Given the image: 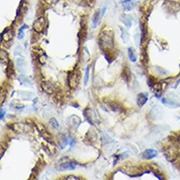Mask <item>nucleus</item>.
Returning <instances> with one entry per match:
<instances>
[{"label":"nucleus","mask_w":180,"mask_h":180,"mask_svg":"<svg viewBox=\"0 0 180 180\" xmlns=\"http://www.w3.org/2000/svg\"><path fill=\"white\" fill-rule=\"evenodd\" d=\"M98 43L100 48L105 50V49H111L114 45L113 41V33L110 30H104L99 33L98 37Z\"/></svg>","instance_id":"f257e3e1"},{"label":"nucleus","mask_w":180,"mask_h":180,"mask_svg":"<svg viewBox=\"0 0 180 180\" xmlns=\"http://www.w3.org/2000/svg\"><path fill=\"white\" fill-rule=\"evenodd\" d=\"M4 115H5V109H2V108H1V120H3Z\"/></svg>","instance_id":"5701e85b"},{"label":"nucleus","mask_w":180,"mask_h":180,"mask_svg":"<svg viewBox=\"0 0 180 180\" xmlns=\"http://www.w3.org/2000/svg\"><path fill=\"white\" fill-rule=\"evenodd\" d=\"M12 128L14 129V131H16L17 133H24L26 131V124L24 123H14L12 125Z\"/></svg>","instance_id":"423d86ee"},{"label":"nucleus","mask_w":180,"mask_h":180,"mask_svg":"<svg viewBox=\"0 0 180 180\" xmlns=\"http://www.w3.org/2000/svg\"><path fill=\"white\" fill-rule=\"evenodd\" d=\"M19 81L22 83V85L23 86H26V87H32L33 85H32V82L30 81V79L27 77V76H25V75H20L19 76Z\"/></svg>","instance_id":"6e6552de"},{"label":"nucleus","mask_w":180,"mask_h":180,"mask_svg":"<svg viewBox=\"0 0 180 180\" xmlns=\"http://www.w3.org/2000/svg\"><path fill=\"white\" fill-rule=\"evenodd\" d=\"M17 67H18V70L20 73H24L25 67H26V62H25L24 58L19 57L17 59Z\"/></svg>","instance_id":"1a4fd4ad"},{"label":"nucleus","mask_w":180,"mask_h":180,"mask_svg":"<svg viewBox=\"0 0 180 180\" xmlns=\"http://www.w3.org/2000/svg\"><path fill=\"white\" fill-rule=\"evenodd\" d=\"M89 72H90V66L87 67L86 69V74H85V80H84V84L87 85L88 84V81H89Z\"/></svg>","instance_id":"aec40b11"},{"label":"nucleus","mask_w":180,"mask_h":180,"mask_svg":"<svg viewBox=\"0 0 180 180\" xmlns=\"http://www.w3.org/2000/svg\"><path fill=\"white\" fill-rule=\"evenodd\" d=\"M148 100V94H145V93H141L138 95L137 97V104L139 107H142Z\"/></svg>","instance_id":"39448f33"},{"label":"nucleus","mask_w":180,"mask_h":180,"mask_svg":"<svg viewBox=\"0 0 180 180\" xmlns=\"http://www.w3.org/2000/svg\"><path fill=\"white\" fill-rule=\"evenodd\" d=\"M45 19H44V17H40V18H38L34 22H33V30L37 32V33H41L43 30H44V28H45Z\"/></svg>","instance_id":"7ed1b4c3"},{"label":"nucleus","mask_w":180,"mask_h":180,"mask_svg":"<svg viewBox=\"0 0 180 180\" xmlns=\"http://www.w3.org/2000/svg\"><path fill=\"white\" fill-rule=\"evenodd\" d=\"M131 19H132L131 17H129L128 15H124V16H122V22L126 25L127 28H131V26H132Z\"/></svg>","instance_id":"ddd939ff"},{"label":"nucleus","mask_w":180,"mask_h":180,"mask_svg":"<svg viewBox=\"0 0 180 180\" xmlns=\"http://www.w3.org/2000/svg\"><path fill=\"white\" fill-rule=\"evenodd\" d=\"M1 59L4 62H8V54L5 50H1Z\"/></svg>","instance_id":"6ab92c4d"},{"label":"nucleus","mask_w":180,"mask_h":180,"mask_svg":"<svg viewBox=\"0 0 180 180\" xmlns=\"http://www.w3.org/2000/svg\"><path fill=\"white\" fill-rule=\"evenodd\" d=\"M2 38L4 39L5 41H11V39L13 38V31L11 29H6L4 33H2Z\"/></svg>","instance_id":"9d476101"},{"label":"nucleus","mask_w":180,"mask_h":180,"mask_svg":"<svg viewBox=\"0 0 180 180\" xmlns=\"http://www.w3.org/2000/svg\"><path fill=\"white\" fill-rule=\"evenodd\" d=\"M18 96L23 99H32L34 97L33 93L30 92H26V91H22V92H18Z\"/></svg>","instance_id":"0eeeda50"},{"label":"nucleus","mask_w":180,"mask_h":180,"mask_svg":"<svg viewBox=\"0 0 180 180\" xmlns=\"http://www.w3.org/2000/svg\"><path fill=\"white\" fill-rule=\"evenodd\" d=\"M128 55H129V59L131 60L132 62H135V61H136V54H135V51H134V49L131 48V47L128 49Z\"/></svg>","instance_id":"dca6fc26"},{"label":"nucleus","mask_w":180,"mask_h":180,"mask_svg":"<svg viewBox=\"0 0 180 180\" xmlns=\"http://www.w3.org/2000/svg\"><path fill=\"white\" fill-rule=\"evenodd\" d=\"M49 124H50L54 129H58V128H59V124H58V122L56 121V119H54V118H51V119H50Z\"/></svg>","instance_id":"a211bd4d"},{"label":"nucleus","mask_w":180,"mask_h":180,"mask_svg":"<svg viewBox=\"0 0 180 180\" xmlns=\"http://www.w3.org/2000/svg\"><path fill=\"white\" fill-rule=\"evenodd\" d=\"M42 88H43V90L45 91L46 93H53V91H54V88H53V85L51 84L50 82H43L42 83Z\"/></svg>","instance_id":"f8f14e48"},{"label":"nucleus","mask_w":180,"mask_h":180,"mask_svg":"<svg viewBox=\"0 0 180 180\" xmlns=\"http://www.w3.org/2000/svg\"><path fill=\"white\" fill-rule=\"evenodd\" d=\"M80 82V73L77 69H74L68 75V84L71 89H75Z\"/></svg>","instance_id":"f03ea898"},{"label":"nucleus","mask_w":180,"mask_h":180,"mask_svg":"<svg viewBox=\"0 0 180 180\" xmlns=\"http://www.w3.org/2000/svg\"><path fill=\"white\" fill-rule=\"evenodd\" d=\"M66 179H76V180H78V179H80L79 177H77V176H73V175H71V176H68V177H66Z\"/></svg>","instance_id":"4be33fe9"},{"label":"nucleus","mask_w":180,"mask_h":180,"mask_svg":"<svg viewBox=\"0 0 180 180\" xmlns=\"http://www.w3.org/2000/svg\"><path fill=\"white\" fill-rule=\"evenodd\" d=\"M157 156V152L156 150H146L143 154H142V157L145 159H152L154 157H156Z\"/></svg>","instance_id":"20e7f679"},{"label":"nucleus","mask_w":180,"mask_h":180,"mask_svg":"<svg viewBox=\"0 0 180 180\" xmlns=\"http://www.w3.org/2000/svg\"><path fill=\"white\" fill-rule=\"evenodd\" d=\"M163 102H164V104H168V105H170V106H172V107L178 106V104H176L175 102H173V101L169 100V99H166V98H163Z\"/></svg>","instance_id":"f3484780"},{"label":"nucleus","mask_w":180,"mask_h":180,"mask_svg":"<svg viewBox=\"0 0 180 180\" xmlns=\"http://www.w3.org/2000/svg\"><path fill=\"white\" fill-rule=\"evenodd\" d=\"M76 165L73 164V163H65V164H62L59 165V169L60 170H67V169H75Z\"/></svg>","instance_id":"9b49d317"},{"label":"nucleus","mask_w":180,"mask_h":180,"mask_svg":"<svg viewBox=\"0 0 180 180\" xmlns=\"http://www.w3.org/2000/svg\"><path fill=\"white\" fill-rule=\"evenodd\" d=\"M120 31H121V38H122V41L125 42V43H127L128 42V41H129V34H128V33L124 30V28L123 27H120Z\"/></svg>","instance_id":"4468645a"},{"label":"nucleus","mask_w":180,"mask_h":180,"mask_svg":"<svg viewBox=\"0 0 180 180\" xmlns=\"http://www.w3.org/2000/svg\"><path fill=\"white\" fill-rule=\"evenodd\" d=\"M43 1L47 4H56L59 0H43Z\"/></svg>","instance_id":"412c9836"},{"label":"nucleus","mask_w":180,"mask_h":180,"mask_svg":"<svg viewBox=\"0 0 180 180\" xmlns=\"http://www.w3.org/2000/svg\"><path fill=\"white\" fill-rule=\"evenodd\" d=\"M99 17H101V14L99 13V11L96 12V14H95V16H94V20H93V27H94V28L97 27V25H98V20H99Z\"/></svg>","instance_id":"2eb2a0df"}]
</instances>
